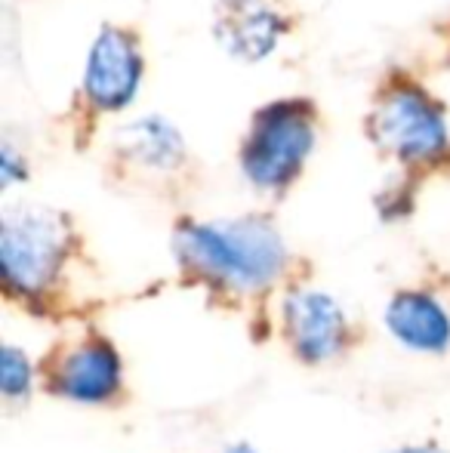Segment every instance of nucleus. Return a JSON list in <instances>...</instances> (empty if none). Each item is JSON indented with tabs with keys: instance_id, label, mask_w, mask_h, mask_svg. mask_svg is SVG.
Listing matches in <instances>:
<instances>
[{
	"instance_id": "obj_1",
	"label": "nucleus",
	"mask_w": 450,
	"mask_h": 453,
	"mask_svg": "<svg viewBox=\"0 0 450 453\" xmlns=\"http://www.w3.org/2000/svg\"><path fill=\"white\" fill-rule=\"evenodd\" d=\"M173 259L192 284L228 299H259L278 290L294 269V253L265 213L223 219H179Z\"/></svg>"
},
{
	"instance_id": "obj_2",
	"label": "nucleus",
	"mask_w": 450,
	"mask_h": 453,
	"mask_svg": "<svg viewBox=\"0 0 450 453\" xmlns=\"http://www.w3.org/2000/svg\"><path fill=\"white\" fill-rule=\"evenodd\" d=\"M74 259V228L65 213L41 203L6 207L0 216V284L28 309L59 296Z\"/></svg>"
},
{
	"instance_id": "obj_3",
	"label": "nucleus",
	"mask_w": 450,
	"mask_h": 453,
	"mask_svg": "<svg viewBox=\"0 0 450 453\" xmlns=\"http://www.w3.org/2000/svg\"><path fill=\"white\" fill-rule=\"evenodd\" d=\"M367 136L404 170H432L450 157L447 105L416 78L392 72L373 96Z\"/></svg>"
},
{
	"instance_id": "obj_4",
	"label": "nucleus",
	"mask_w": 450,
	"mask_h": 453,
	"mask_svg": "<svg viewBox=\"0 0 450 453\" xmlns=\"http://www.w3.org/2000/svg\"><path fill=\"white\" fill-rule=\"evenodd\" d=\"M318 142V108L302 96L256 108L238 149V167L259 195H284L302 176Z\"/></svg>"
},
{
	"instance_id": "obj_5",
	"label": "nucleus",
	"mask_w": 450,
	"mask_h": 453,
	"mask_svg": "<svg viewBox=\"0 0 450 453\" xmlns=\"http://www.w3.org/2000/svg\"><path fill=\"white\" fill-rule=\"evenodd\" d=\"M278 330L296 361L331 364L352 346V318L331 290L315 284H287L278 299Z\"/></svg>"
},
{
	"instance_id": "obj_6",
	"label": "nucleus",
	"mask_w": 450,
	"mask_h": 453,
	"mask_svg": "<svg viewBox=\"0 0 450 453\" xmlns=\"http://www.w3.org/2000/svg\"><path fill=\"white\" fill-rule=\"evenodd\" d=\"M43 386L59 401L78 407H105L124 395L126 364L105 334H84L56 349L43 367Z\"/></svg>"
},
{
	"instance_id": "obj_7",
	"label": "nucleus",
	"mask_w": 450,
	"mask_h": 453,
	"mask_svg": "<svg viewBox=\"0 0 450 453\" xmlns=\"http://www.w3.org/2000/svg\"><path fill=\"white\" fill-rule=\"evenodd\" d=\"M145 78L139 35L124 25H103L93 37L80 78V102L93 114H124Z\"/></svg>"
},
{
	"instance_id": "obj_8",
	"label": "nucleus",
	"mask_w": 450,
	"mask_h": 453,
	"mask_svg": "<svg viewBox=\"0 0 450 453\" xmlns=\"http://www.w3.org/2000/svg\"><path fill=\"white\" fill-rule=\"evenodd\" d=\"M383 327L401 349L426 358L450 352V303L432 287H401L383 309Z\"/></svg>"
},
{
	"instance_id": "obj_9",
	"label": "nucleus",
	"mask_w": 450,
	"mask_h": 453,
	"mask_svg": "<svg viewBox=\"0 0 450 453\" xmlns=\"http://www.w3.org/2000/svg\"><path fill=\"white\" fill-rule=\"evenodd\" d=\"M290 16L275 0H217L213 35L240 62H263L290 35Z\"/></svg>"
},
{
	"instance_id": "obj_10",
	"label": "nucleus",
	"mask_w": 450,
	"mask_h": 453,
	"mask_svg": "<svg viewBox=\"0 0 450 453\" xmlns=\"http://www.w3.org/2000/svg\"><path fill=\"white\" fill-rule=\"evenodd\" d=\"M114 155L145 173L167 176L186 164V139L161 114H145L114 133Z\"/></svg>"
},
{
	"instance_id": "obj_11",
	"label": "nucleus",
	"mask_w": 450,
	"mask_h": 453,
	"mask_svg": "<svg viewBox=\"0 0 450 453\" xmlns=\"http://www.w3.org/2000/svg\"><path fill=\"white\" fill-rule=\"evenodd\" d=\"M41 380L43 370L31 361V355L22 346H16V342L0 346V395L6 404H25Z\"/></svg>"
},
{
	"instance_id": "obj_12",
	"label": "nucleus",
	"mask_w": 450,
	"mask_h": 453,
	"mask_svg": "<svg viewBox=\"0 0 450 453\" xmlns=\"http://www.w3.org/2000/svg\"><path fill=\"white\" fill-rule=\"evenodd\" d=\"M25 180H28V161L12 149V142H4L0 145V188L6 191Z\"/></svg>"
},
{
	"instance_id": "obj_13",
	"label": "nucleus",
	"mask_w": 450,
	"mask_h": 453,
	"mask_svg": "<svg viewBox=\"0 0 450 453\" xmlns=\"http://www.w3.org/2000/svg\"><path fill=\"white\" fill-rule=\"evenodd\" d=\"M377 207L385 219H404V216L414 210V191H410V185L398 182L395 188H385L383 195H379Z\"/></svg>"
},
{
	"instance_id": "obj_14",
	"label": "nucleus",
	"mask_w": 450,
	"mask_h": 453,
	"mask_svg": "<svg viewBox=\"0 0 450 453\" xmlns=\"http://www.w3.org/2000/svg\"><path fill=\"white\" fill-rule=\"evenodd\" d=\"M385 453H450L445 444H432V441H420V444H401V448H392Z\"/></svg>"
},
{
	"instance_id": "obj_15",
	"label": "nucleus",
	"mask_w": 450,
	"mask_h": 453,
	"mask_svg": "<svg viewBox=\"0 0 450 453\" xmlns=\"http://www.w3.org/2000/svg\"><path fill=\"white\" fill-rule=\"evenodd\" d=\"M223 453H263V450L253 448V444H247V441H238V444H228Z\"/></svg>"
}]
</instances>
